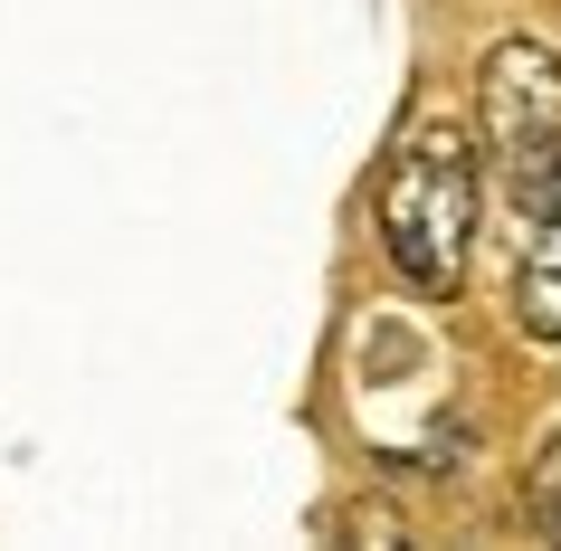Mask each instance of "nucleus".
Segmentation results:
<instances>
[{
  "mask_svg": "<svg viewBox=\"0 0 561 551\" xmlns=\"http://www.w3.org/2000/svg\"><path fill=\"white\" fill-rule=\"evenodd\" d=\"M476 238V134L457 115H410L381 172V257L410 295H457Z\"/></svg>",
  "mask_w": 561,
  "mask_h": 551,
  "instance_id": "1",
  "label": "nucleus"
},
{
  "mask_svg": "<svg viewBox=\"0 0 561 551\" xmlns=\"http://www.w3.org/2000/svg\"><path fill=\"white\" fill-rule=\"evenodd\" d=\"M476 124L495 144V172L514 191V209L561 200V48L542 38H495L485 67H476Z\"/></svg>",
  "mask_w": 561,
  "mask_h": 551,
  "instance_id": "2",
  "label": "nucleus"
},
{
  "mask_svg": "<svg viewBox=\"0 0 561 551\" xmlns=\"http://www.w3.org/2000/svg\"><path fill=\"white\" fill-rule=\"evenodd\" d=\"M514 323L533 343H561V200L533 219L524 238V266H514Z\"/></svg>",
  "mask_w": 561,
  "mask_h": 551,
  "instance_id": "3",
  "label": "nucleus"
},
{
  "mask_svg": "<svg viewBox=\"0 0 561 551\" xmlns=\"http://www.w3.org/2000/svg\"><path fill=\"white\" fill-rule=\"evenodd\" d=\"M524 504H533V514H542V523L561 532V437L542 447V457H533V475H524Z\"/></svg>",
  "mask_w": 561,
  "mask_h": 551,
  "instance_id": "4",
  "label": "nucleus"
}]
</instances>
